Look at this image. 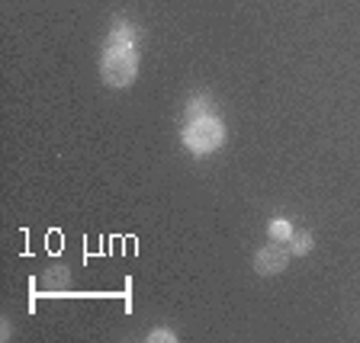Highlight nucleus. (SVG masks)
I'll return each mask as SVG.
<instances>
[{
  "label": "nucleus",
  "mask_w": 360,
  "mask_h": 343,
  "mask_svg": "<svg viewBox=\"0 0 360 343\" xmlns=\"http://www.w3.org/2000/svg\"><path fill=\"white\" fill-rule=\"evenodd\" d=\"M100 74L110 87H129L139 74V55L132 45H106L100 58Z\"/></svg>",
  "instance_id": "f257e3e1"
},
{
  "label": "nucleus",
  "mask_w": 360,
  "mask_h": 343,
  "mask_svg": "<svg viewBox=\"0 0 360 343\" xmlns=\"http://www.w3.org/2000/svg\"><path fill=\"white\" fill-rule=\"evenodd\" d=\"M222 142H225V128L212 112L210 116L190 119V126L184 128V144H187L193 154H210V151H216Z\"/></svg>",
  "instance_id": "f03ea898"
},
{
  "label": "nucleus",
  "mask_w": 360,
  "mask_h": 343,
  "mask_svg": "<svg viewBox=\"0 0 360 343\" xmlns=\"http://www.w3.org/2000/svg\"><path fill=\"white\" fill-rule=\"evenodd\" d=\"M290 250L280 244H270V247H261L255 254V273H261V276H277V273H283L286 263H290Z\"/></svg>",
  "instance_id": "7ed1b4c3"
},
{
  "label": "nucleus",
  "mask_w": 360,
  "mask_h": 343,
  "mask_svg": "<svg viewBox=\"0 0 360 343\" xmlns=\"http://www.w3.org/2000/svg\"><path fill=\"white\" fill-rule=\"evenodd\" d=\"M68 279H71V273H68V267H52L49 273L42 276L45 289H65Z\"/></svg>",
  "instance_id": "20e7f679"
},
{
  "label": "nucleus",
  "mask_w": 360,
  "mask_h": 343,
  "mask_svg": "<svg viewBox=\"0 0 360 343\" xmlns=\"http://www.w3.org/2000/svg\"><path fill=\"white\" fill-rule=\"evenodd\" d=\"M110 45H135V29L129 22H116V29L110 36Z\"/></svg>",
  "instance_id": "39448f33"
},
{
  "label": "nucleus",
  "mask_w": 360,
  "mask_h": 343,
  "mask_svg": "<svg viewBox=\"0 0 360 343\" xmlns=\"http://www.w3.org/2000/svg\"><path fill=\"white\" fill-rule=\"evenodd\" d=\"M312 250V234H292L290 238V254L292 257H302Z\"/></svg>",
  "instance_id": "423d86ee"
},
{
  "label": "nucleus",
  "mask_w": 360,
  "mask_h": 343,
  "mask_svg": "<svg viewBox=\"0 0 360 343\" xmlns=\"http://www.w3.org/2000/svg\"><path fill=\"white\" fill-rule=\"evenodd\" d=\"M270 238H274V241H290L292 238V224L283 222V218L270 222Z\"/></svg>",
  "instance_id": "0eeeda50"
},
{
  "label": "nucleus",
  "mask_w": 360,
  "mask_h": 343,
  "mask_svg": "<svg viewBox=\"0 0 360 343\" xmlns=\"http://www.w3.org/2000/svg\"><path fill=\"white\" fill-rule=\"evenodd\" d=\"M148 340H151V343H155V340H167V343H174V340H177V337H174L171 330H151V334H148Z\"/></svg>",
  "instance_id": "6e6552de"
}]
</instances>
